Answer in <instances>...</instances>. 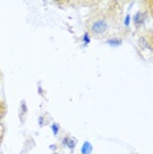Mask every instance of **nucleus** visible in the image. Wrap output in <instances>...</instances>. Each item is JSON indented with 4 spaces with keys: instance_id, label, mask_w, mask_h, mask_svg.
Returning a JSON list of instances; mask_svg holds the SVG:
<instances>
[{
    "instance_id": "f257e3e1",
    "label": "nucleus",
    "mask_w": 153,
    "mask_h": 154,
    "mask_svg": "<svg viewBox=\"0 0 153 154\" xmlns=\"http://www.w3.org/2000/svg\"><path fill=\"white\" fill-rule=\"evenodd\" d=\"M123 2H110L104 8H94L86 19V33L95 38H103L120 24L123 16Z\"/></svg>"
},
{
    "instance_id": "f03ea898",
    "label": "nucleus",
    "mask_w": 153,
    "mask_h": 154,
    "mask_svg": "<svg viewBox=\"0 0 153 154\" xmlns=\"http://www.w3.org/2000/svg\"><path fill=\"white\" fill-rule=\"evenodd\" d=\"M137 46L144 51H153V28H148L139 33Z\"/></svg>"
},
{
    "instance_id": "7ed1b4c3",
    "label": "nucleus",
    "mask_w": 153,
    "mask_h": 154,
    "mask_svg": "<svg viewBox=\"0 0 153 154\" xmlns=\"http://www.w3.org/2000/svg\"><path fill=\"white\" fill-rule=\"evenodd\" d=\"M148 15H147V12L144 11V9H140V11H137L136 13H135V16H133V24H135V26H136V29L139 30L140 28L144 25V23H145V20L148 19Z\"/></svg>"
},
{
    "instance_id": "20e7f679",
    "label": "nucleus",
    "mask_w": 153,
    "mask_h": 154,
    "mask_svg": "<svg viewBox=\"0 0 153 154\" xmlns=\"http://www.w3.org/2000/svg\"><path fill=\"white\" fill-rule=\"evenodd\" d=\"M62 143H64V146H66V148L73 150L75 148V145H76V140L74 137H71L70 134H66L65 137L62 138Z\"/></svg>"
},
{
    "instance_id": "39448f33",
    "label": "nucleus",
    "mask_w": 153,
    "mask_h": 154,
    "mask_svg": "<svg viewBox=\"0 0 153 154\" xmlns=\"http://www.w3.org/2000/svg\"><path fill=\"white\" fill-rule=\"evenodd\" d=\"M141 5L142 9L147 12V15L153 19V0H144V2H141Z\"/></svg>"
},
{
    "instance_id": "423d86ee",
    "label": "nucleus",
    "mask_w": 153,
    "mask_h": 154,
    "mask_svg": "<svg viewBox=\"0 0 153 154\" xmlns=\"http://www.w3.org/2000/svg\"><path fill=\"white\" fill-rule=\"evenodd\" d=\"M7 112H8V107H7V103L4 100V97L0 96V122L4 121V119L7 116Z\"/></svg>"
},
{
    "instance_id": "0eeeda50",
    "label": "nucleus",
    "mask_w": 153,
    "mask_h": 154,
    "mask_svg": "<svg viewBox=\"0 0 153 154\" xmlns=\"http://www.w3.org/2000/svg\"><path fill=\"white\" fill-rule=\"evenodd\" d=\"M27 113H28L27 103H25V100H21V103H20V121H21V122L25 121Z\"/></svg>"
},
{
    "instance_id": "6e6552de",
    "label": "nucleus",
    "mask_w": 153,
    "mask_h": 154,
    "mask_svg": "<svg viewBox=\"0 0 153 154\" xmlns=\"http://www.w3.org/2000/svg\"><path fill=\"white\" fill-rule=\"evenodd\" d=\"M107 44H108L110 46H120V45L123 44V41H121L120 37H111L107 40Z\"/></svg>"
},
{
    "instance_id": "1a4fd4ad",
    "label": "nucleus",
    "mask_w": 153,
    "mask_h": 154,
    "mask_svg": "<svg viewBox=\"0 0 153 154\" xmlns=\"http://www.w3.org/2000/svg\"><path fill=\"white\" fill-rule=\"evenodd\" d=\"M91 152H92L91 143H90L89 141H86L85 143H83V146H82V154H91Z\"/></svg>"
},
{
    "instance_id": "9d476101",
    "label": "nucleus",
    "mask_w": 153,
    "mask_h": 154,
    "mask_svg": "<svg viewBox=\"0 0 153 154\" xmlns=\"http://www.w3.org/2000/svg\"><path fill=\"white\" fill-rule=\"evenodd\" d=\"M4 137H5V125H4V121L0 122V145L4 141Z\"/></svg>"
},
{
    "instance_id": "9b49d317",
    "label": "nucleus",
    "mask_w": 153,
    "mask_h": 154,
    "mask_svg": "<svg viewBox=\"0 0 153 154\" xmlns=\"http://www.w3.org/2000/svg\"><path fill=\"white\" fill-rule=\"evenodd\" d=\"M52 131H53V133L55 136L58 134V132H60V124H57V122H54L53 125H52Z\"/></svg>"
},
{
    "instance_id": "f8f14e48",
    "label": "nucleus",
    "mask_w": 153,
    "mask_h": 154,
    "mask_svg": "<svg viewBox=\"0 0 153 154\" xmlns=\"http://www.w3.org/2000/svg\"><path fill=\"white\" fill-rule=\"evenodd\" d=\"M130 20H131L130 15H127L126 16V21H124V26H126V28H128V25H130Z\"/></svg>"
},
{
    "instance_id": "ddd939ff",
    "label": "nucleus",
    "mask_w": 153,
    "mask_h": 154,
    "mask_svg": "<svg viewBox=\"0 0 153 154\" xmlns=\"http://www.w3.org/2000/svg\"><path fill=\"white\" fill-rule=\"evenodd\" d=\"M50 149L52 150H55V149H57V146H55V145H50Z\"/></svg>"
},
{
    "instance_id": "4468645a",
    "label": "nucleus",
    "mask_w": 153,
    "mask_h": 154,
    "mask_svg": "<svg viewBox=\"0 0 153 154\" xmlns=\"http://www.w3.org/2000/svg\"><path fill=\"white\" fill-rule=\"evenodd\" d=\"M0 82H2V70H0Z\"/></svg>"
}]
</instances>
